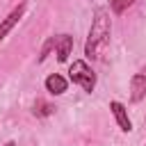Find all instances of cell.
Returning <instances> with one entry per match:
<instances>
[{
	"label": "cell",
	"instance_id": "9",
	"mask_svg": "<svg viewBox=\"0 0 146 146\" xmlns=\"http://www.w3.org/2000/svg\"><path fill=\"white\" fill-rule=\"evenodd\" d=\"M50 112H52V105L36 100V105H34V114H39V116H46V114H50Z\"/></svg>",
	"mask_w": 146,
	"mask_h": 146
},
{
	"label": "cell",
	"instance_id": "6",
	"mask_svg": "<svg viewBox=\"0 0 146 146\" xmlns=\"http://www.w3.org/2000/svg\"><path fill=\"white\" fill-rule=\"evenodd\" d=\"M55 46H57V59L59 62H66L71 50H73V36L71 34H59L55 39Z\"/></svg>",
	"mask_w": 146,
	"mask_h": 146
},
{
	"label": "cell",
	"instance_id": "1",
	"mask_svg": "<svg viewBox=\"0 0 146 146\" xmlns=\"http://www.w3.org/2000/svg\"><path fill=\"white\" fill-rule=\"evenodd\" d=\"M110 32H112L110 14H107V9L100 7L94 14V21H91V27H89V36H87V43H84V55L89 59H96L100 55V50L110 41Z\"/></svg>",
	"mask_w": 146,
	"mask_h": 146
},
{
	"label": "cell",
	"instance_id": "10",
	"mask_svg": "<svg viewBox=\"0 0 146 146\" xmlns=\"http://www.w3.org/2000/svg\"><path fill=\"white\" fill-rule=\"evenodd\" d=\"M52 46H55V39H48V41H46V46L41 48V55H39V62H43V59L48 57V52H50V48H52Z\"/></svg>",
	"mask_w": 146,
	"mask_h": 146
},
{
	"label": "cell",
	"instance_id": "11",
	"mask_svg": "<svg viewBox=\"0 0 146 146\" xmlns=\"http://www.w3.org/2000/svg\"><path fill=\"white\" fill-rule=\"evenodd\" d=\"M5 146H16V141H7V144H5Z\"/></svg>",
	"mask_w": 146,
	"mask_h": 146
},
{
	"label": "cell",
	"instance_id": "8",
	"mask_svg": "<svg viewBox=\"0 0 146 146\" xmlns=\"http://www.w3.org/2000/svg\"><path fill=\"white\" fill-rule=\"evenodd\" d=\"M132 2H135V0H110V7H112L114 14H123Z\"/></svg>",
	"mask_w": 146,
	"mask_h": 146
},
{
	"label": "cell",
	"instance_id": "4",
	"mask_svg": "<svg viewBox=\"0 0 146 146\" xmlns=\"http://www.w3.org/2000/svg\"><path fill=\"white\" fill-rule=\"evenodd\" d=\"M110 110H112V114H114V119H116L119 128H121L123 132H130V130H132V121L128 119L125 105H123V103H119V100H112V103H110Z\"/></svg>",
	"mask_w": 146,
	"mask_h": 146
},
{
	"label": "cell",
	"instance_id": "5",
	"mask_svg": "<svg viewBox=\"0 0 146 146\" xmlns=\"http://www.w3.org/2000/svg\"><path fill=\"white\" fill-rule=\"evenodd\" d=\"M130 98L135 100V103H139V100H144L146 98V73H137L135 78H132V82H130Z\"/></svg>",
	"mask_w": 146,
	"mask_h": 146
},
{
	"label": "cell",
	"instance_id": "3",
	"mask_svg": "<svg viewBox=\"0 0 146 146\" xmlns=\"http://www.w3.org/2000/svg\"><path fill=\"white\" fill-rule=\"evenodd\" d=\"M23 14H25V5H18L16 9H11V11H9V16H7V18H2V23H0V41H2L11 30H14V25L23 18Z\"/></svg>",
	"mask_w": 146,
	"mask_h": 146
},
{
	"label": "cell",
	"instance_id": "2",
	"mask_svg": "<svg viewBox=\"0 0 146 146\" xmlns=\"http://www.w3.org/2000/svg\"><path fill=\"white\" fill-rule=\"evenodd\" d=\"M68 80L73 82V84H80L84 91H94V87H96V75H94V71L89 68V64L87 62H82V59H78V62H73L71 64V68H68Z\"/></svg>",
	"mask_w": 146,
	"mask_h": 146
},
{
	"label": "cell",
	"instance_id": "7",
	"mask_svg": "<svg viewBox=\"0 0 146 146\" xmlns=\"http://www.w3.org/2000/svg\"><path fill=\"white\" fill-rule=\"evenodd\" d=\"M66 78L64 75H59V73H52V75H48L46 78V89L52 94V96H62L64 91H66Z\"/></svg>",
	"mask_w": 146,
	"mask_h": 146
}]
</instances>
